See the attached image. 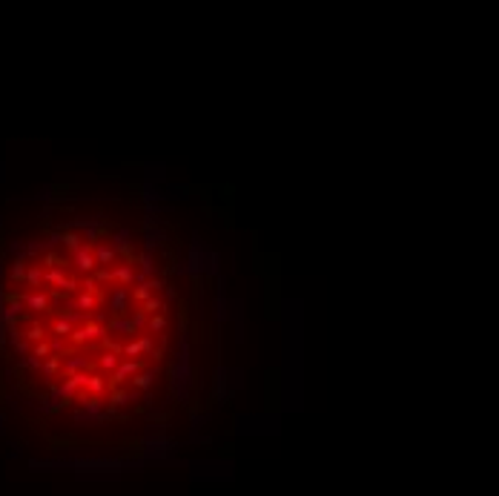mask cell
<instances>
[{
  "mask_svg": "<svg viewBox=\"0 0 499 496\" xmlns=\"http://www.w3.org/2000/svg\"><path fill=\"white\" fill-rule=\"evenodd\" d=\"M224 384H227V370L218 367V373H215V393H218L221 399H224Z\"/></svg>",
  "mask_w": 499,
  "mask_h": 496,
  "instance_id": "24",
  "label": "cell"
},
{
  "mask_svg": "<svg viewBox=\"0 0 499 496\" xmlns=\"http://www.w3.org/2000/svg\"><path fill=\"white\" fill-rule=\"evenodd\" d=\"M127 301H129L127 287L118 284V287L112 290V296H109V307H112V313H115V316H124V313H127Z\"/></svg>",
  "mask_w": 499,
  "mask_h": 496,
  "instance_id": "4",
  "label": "cell"
},
{
  "mask_svg": "<svg viewBox=\"0 0 499 496\" xmlns=\"http://www.w3.org/2000/svg\"><path fill=\"white\" fill-rule=\"evenodd\" d=\"M81 241H83V238L78 235V232H63V247H66V250H72V253H78V250L83 247Z\"/></svg>",
  "mask_w": 499,
  "mask_h": 496,
  "instance_id": "15",
  "label": "cell"
},
{
  "mask_svg": "<svg viewBox=\"0 0 499 496\" xmlns=\"http://www.w3.org/2000/svg\"><path fill=\"white\" fill-rule=\"evenodd\" d=\"M86 390L92 393V396H101V393L106 390V381H104V376H89V381H86Z\"/></svg>",
  "mask_w": 499,
  "mask_h": 496,
  "instance_id": "14",
  "label": "cell"
},
{
  "mask_svg": "<svg viewBox=\"0 0 499 496\" xmlns=\"http://www.w3.org/2000/svg\"><path fill=\"white\" fill-rule=\"evenodd\" d=\"M158 310H164V301L158 299V296H152L150 301H144V304H141V313H158Z\"/></svg>",
  "mask_w": 499,
  "mask_h": 496,
  "instance_id": "21",
  "label": "cell"
},
{
  "mask_svg": "<svg viewBox=\"0 0 499 496\" xmlns=\"http://www.w3.org/2000/svg\"><path fill=\"white\" fill-rule=\"evenodd\" d=\"M26 307H29V310H46V307H49V296H46V293H32V296H26Z\"/></svg>",
  "mask_w": 499,
  "mask_h": 496,
  "instance_id": "11",
  "label": "cell"
},
{
  "mask_svg": "<svg viewBox=\"0 0 499 496\" xmlns=\"http://www.w3.org/2000/svg\"><path fill=\"white\" fill-rule=\"evenodd\" d=\"M155 347H152V338L150 335H144V338H135V341H129L124 347V356H138V353H152Z\"/></svg>",
  "mask_w": 499,
  "mask_h": 496,
  "instance_id": "5",
  "label": "cell"
},
{
  "mask_svg": "<svg viewBox=\"0 0 499 496\" xmlns=\"http://www.w3.org/2000/svg\"><path fill=\"white\" fill-rule=\"evenodd\" d=\"M26 276H29L26 258H14V264H12V278H14V281H23Z\"/></svg>",
  "mask_w": 499,
  "mask_h": 496,
  "instance_id": "16",
  "label": "cell"
},
{
  "mask_svg": "<svg viewBox=\"0 0 499 496\" xmlns=\"http://www.w3.org/2000/svg\"><path fill=\"white\" fill-rule=\"evenodd\" d=\"M106 335H109V330H104L101 324H95L92 319H89V322L83 324V327H78L69 338L75 341V344H83V341H104Z\"/></svg>",
  "mask_w": 499,
  "mask_h": 496,
  "instance_id": "2",
  "label": "cell"
},
{
  "mask_svg": "<svg viewBox=\"0 0 499 496\" xmlns=\"http://www.w3.org/2000/svg\"><path fill=\"white\" fill-rule=\"evenodd\" d=\"M14 350H17V353H23V356H26V353H29V341H17V344H14Z\"/></svg>",
  "mask_w": 499,
  "mask_h": 496,
  "instance_id": "29",
  "label": "cell"
},
{
  "mask_svg": "<svg viewBox=\"0 0 499 496\" xmlns=\"http://www.w3.org/2000/svg\"><path fill=\"white\" fill-rule=\"evenodd\" d=\"M166 241V232L164 230H147V241H144V253H152V250H158L161 244Z\"/></svg>",
  "mask_w": 499,
  "mask_h": 496,
  "instance_id": "9",
  "label": "cell"
},
{
  "mask_svg": "<svg viewBox=\"0 0 499 496\" xmlns=\"http://www.w3.org/2000/svg\"><path fill=\"white\" fill-rule=\"evenodd\" d=\"M49 347H52V353H60V350H63V341L55 338V341H49Z\"/></svg>",
  "mask_w": 499,
  "mask_h": 496,
  "instance_id": "30",
  "label": "cell"
},
{
  "mask_svg": "<svg viewBox=\"0 0 499 496\" xmlns=\"http://www.w3.org/2000/svg\"><path fill=\"white\" fill-rule=\"evenodd\" d=\"M189 379H192L189 347H186V341H181V353H178V361H175V370H172V390H175L178 399H186V396H189Z\"/></svg>",
  "mask_w": 499,
  "mask_h": 496,
  "instance_id": "1",
  "label": "cell"
},
{
  "mask_svg": "<svg viewBox=\"0 0 499 496\" xmlns=\"http://www.w3.org/2000/svg\"><path fill=\"white\" fill-rule=\"evenodd\" d=\"M147 327H150V333H164V330H166V316H164V313H155Z\"/></svg>",
  "mask_w": 499,
  "mask_h": 496,
  "instance_id": "18",
  "label": "cell"
},
{
  "mask_svg": "<svg viewBox=\"0 0 499 496\" xmlns=\"http://www.w3.org/2000/svg\"><path fill=\"white\" fill-rule=\"evenodd\" d=\"M26 335H29V341H43V338H46V330H43L40 324H32Z\"/></svg>",
  "mask_w": 499,
  "mask_h": 496,
  "instance_id": "25",
  "label": "cell"
},
{
  "mask_svg": "<svg viewBox=\"0 0 499 496\" xmlns=\"http://www.w3.org/2000/svg\"><path fill=\"white\" fill-rule=\"evenodd\" d=\"M52 333L58 335V338H66V335H72L75 330H72V322H69V319H60V322H55Z\"/></svg>",
  "mask_w": 499,
  "mask_h": 496,
  "instance_id": "17",
  "label": "cell"
},
{
  "mask_svg": "<svg viewBox=\"0 0 499 496\" xmlns=\"http://www.w3.org/2000/svg\"><path fill=\"white\" fill-rule=\"evenodd\" d=\"M98 364H101L104 370H109V373H115V370L121 367V361H118V353H109V350H106V353H101Z\"/></svg>",
  "mask_w": 499,
  "mask_h": 496,
  "instance_id": "13",
  "label": "cell"
},
{
  "mask_svg": "<svg viewBox=\"0 0 499 496\" xmlns=\"http://www.w3.org/2000/svg\"><path fill=\"white\" fill-rule=\"evenodd\" d=\"M129 399H132L129 393H124V390H115V393H112V407H124V404H127Z\"/></svg>",
  "mask_w": 499,
  "mask_h": 496,
  "instance_id": "26",
  "label": "cell"
},
{
  "mask_svg": "<svg viewBox=\"0 0 499 496\" xmlns=\"http://www.w3.org/2000/svg\"><path fill=\"white\" fill-rule=\"evenodd\" d=\"M112 281H121L124 287H127L129 281H135V267H132V261H127V264H118V267H112Z\"/></svg>",
  "mask_w": 499,
  "mask_h": 496,
  "instance_id": "6",
  "label": "cell"
},
{
  "mask_svg": "<svg viewBox=\"0 0 499 496\" xmlns=\"http://www.w3.org/2000/svg\"><path fill=\"white\" fill-rule=\"evenodd\" d=\"M43 273H46L43 267H32V270H29V276H26V281H29L32 287H37V284L43 281Z\"/></svg>",
  "mask_w": 499,
  "mask_h": 496,
  "instance_id": "22",
  "label": "cell"
},
{
  "mask_svg": "<svg viewBox=\"0 0 499 496\" xmlns=\"http://www.w3.org/2000/svg\"><path fill=\"white\" fill-rule=\"evenodd\" d=\"M152 381H155V373H150V370H141L138 376H132V384H135V390H150Z\"/></svg>",
  "mask_w": 499,
  "mask_h": 496,
  "instance_id": "12",
  "label": "cell"
},
{
  "mask_svg": "<svg viewBox=\"0 0 499 496\" xmlns=\"http://www.w3.org/2000/svg\"><path fill=\"white\" fill-rule=\"evenodd\" d=\"M138 267H141V273H144L147 278H155V273H158V264L152 261L150 253H141L138 255Z\"/></svg>",
  "mask_w": 499,
  "mask_h": 496,
  "instance_id": "10",
  "label": "cell"
},
{
  "mask_svg": "<svg viewBox=\"0 0 499 496\" xmlns=\"http://www.w3.org/2000/svg\"><path fill=\"white\" fill-rule=\"evenodd\" d=\"M164 287H166V281H164V278H150V290H152V293H158V290H164Z\"/></svg>",
  "mask_w": 499,
  "mask_h": 496,
  "instance_id": "27",
  "label": "cell"
},
{
  "mask_svg": "<svg viewBox=\"0 0 499 496\" xmlns=\"http://www.w3.org/2000/svg\"><path fill=\"white\" fill-rule=\"evenodd\" d=\"M115 258H118V250L112 247V241H109V244H101V247L95 250V261H98L101 267H109L112 261H115Z\"/></svg>",
  "mask_w": 499,
  "mask_h": 496,
  "instance_id": "7",
  "label": "cell"
},
{
  "mask_svg": "<svg viewBox=\"0 0 499 496\" xmlns=\"http://www.w3.org/2000/svg\"><path fill=\"white\" fill-rule=\"evenodd\" d=\"M72 261H75V267H78L81 273H95V270H98V261H95V253H92L89 244H83L78 253H72Z\"/></svg>",
  "mask_w": 499,
  "mask_h": 496,
  "instance_id": "3",
  "label": "cell"
},
{
  "mask_svg": "<svg viewBox=\"0 0 499 496\" xmlns=\"http://www.w3.org/2000/svg\"><path fill=\"white\" fill-rule=\"evenodd\" d=\"M132 299L138 301V304H144V301H150V299H152V290H150V284H141V287H135V290H132Z\"/></svg>",
  "mask_w": 499,
  "mask_h": 496,
  "instance_id": "20",
  "label": "cell"
},
{
  "mask_svg": "<svg viewBox=\"0 0 499 496\" xmlns=\"http://www.w3.org/2000/svg\"><path fill=\"white\" fill-rule=\"evenodd\" d=\"M78 307H81V310H95V307H98V296H95V293H83L81 299H78Z\"/></svg>",
  "mask_w": 499,
  "mask_h": 496,
  "instance_id": "19",
  "label": "cell"
},
{
  "mask_svg": "<svg viewBox=\"0 0 499 496\" xmlns=\"http://www.w3.org/2000/svg\"><path fill=\"white\" fill-rule=\"evenodd\" d=\"M175 296H178V290H175L172 284H166V287H164V299H166V301H172Z\"/></svg>",
  "mask_w": 499,
  "mask_h": 496,
  "instance_id": "28",
  "label": "cell"
},
{
  "mask_svg": "<svg viewBox=\"0 0 499 496\" xmlns=\"http://www.w3.org/2000/svg\"><path fill=\"white\" fill-rule=\"evenodd\" d=\"M129 322H132V327H135V333H138V330H144V327H147V324H150V322H147V313H132V316H129Z\"/></svg>",
  "mask_w": 499,
  "mask_h": 496,
  "instance_id": "23",
  "label": "cell"
},
{
  "mask_svg": "<svg viewBox=\"0 0 499 496\" xmlns=\"http://www.w3.org/2000/svg\"><path fill=\"white\" fill-rule=\"evenodd\" d=\"M109 333H115V335H135V327H132V322H129V319H124V316H115V319L109 322Z\"/></svg>",
  "mask_w": 499,
  "mask_h": 496,
  "instance_id": "8",
  "label": "cell"
}]
</instances>
